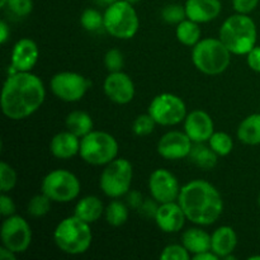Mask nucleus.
Wrapping results in <instances>:
<instances>
[{"label":"nucleus","instance_id":"nucleus-26","mask_svg":"<svg viewBox=\"0 0 260 260\" xmlns=\"http://www.w3.org/2000/svg\"><path fill=\"white\" fill-rule=\"evenodd\" d=\"M66 129L73 132L78 137L83 139L88 134L93 131L94 122L89 113L84 111H73L68 114L65 121Z\"/></svg>","mask_w":260,"mask_h":260},{"label":"nucleus","instance_id":"nucleus-23","mask_svg":"<svg viewBox=\"0 0 260 260\" xmlns=\"http://www.w3.org/2000/svg\"><path fill=\"white\" fill-rule=\"evenodd\" d=\"M182 244L193 256L211 250V235L201 228H190L183 233Z\"/></svg>","mask_w":260,"mask_h":260},{"label":"nucleus","instance_id":"nucleus-40","mask_svg":"<svg viewBox=\"0 0 260 260\" xmlns=\"http://www.w3.org/2000/svg\"><path fill=\"white\" fill-rule=\"evenodd\" d=\"M246 63L251 70L260 74V46H255L246 55Z\"/></svg>","mask_w":260,"mask_h":260},{"label":"nucleus","instance_id":"nucleus-46","mask_svg":"<svg viewBox=\"0 0 260 260\" xmlns=\"http://www.w3.org/2000/svg\"><path fill=\"white\" fill-rule=\"evenodd\" d=\"M98 3H101V4H104V5H109V4H113V3L118 2V0H96Z\"/></svg>","mask_w":260,"mask_h":260},{"label":"nucleus","instance_id":"nucleus-27","mask_svg":"<svg viewBox=\"0 0 260 260\" xmlns=\"http://www.w3.org/2000/svg\"><path fill=\"white\" fill-rule=\"evenodd\" d=\"M175 36L182 45L187 46V47H194L202 40V29H201L200 23L193 22L187 18L179 24H177Z\"/></svg>","mask_w":260,"mask_h":260},{"label":"nucleus","instance_id":"nucleus-38","mask_svg":"<svg viewBox=\"0 0 260 260\" xmlns=\"http://www.w3.org/2000/svg\"><path fill=\"white\" fill-rule=\"evenodd\" d=\"M233 8L236 13L240 14H250L258 8L260 0H231Z\"/></svg>","mask_w":260,"mask_h":260},{"label":"nucleus","instance_id":"nucleus-9","mask_svg":"<svg viewBox=\"0 0 260 260\" xmlns=\"http://www.w3.org/2000/svg\"><path fill=\"white\" fill-rule=\"evenodd\" d=\"M81 183L74 173L66 169H55L45 175L41 183V192L52 202L69 203L79 197Z\"/></svg>","mask_w":260,"mask_h":260},{"label":"nucleus","instance_id":"nucleus-39","mask_svg":"<svg viewBox=\"0 0 260 260\" xmlns=\"http://www.w3.org/2000/svg\"><path fill=\"white\" fill-rule=\"evenodd\" d=\"M15 203L13 201V198L10 196H8V193H3L0 194V213H2L3 217H9V216L15 215Z\"/></svg>","mask_w":260,"mask_h":260},{"label":"nucleus","instance_id":"nucleus-24","mask_svg":"<svg viewBox=\"0 0 260 260\" xmlns=\"http://www.w3.org/2000/svg\"><path fill=\"white\" fill-rule=\"evenodd\" d=\"M236 136L243 144L249 146L260 145V113L249 114L240 122Z\"/></svg>","mask_w":260,"mask_h":260},{"label":"nucleus","instance_id":"nucleus-10","mask_svg":"<svg viewBox=\"0 0 260 260\" xmlns=\"http://www.w3.org/2000/svg\"><path fill=\"white\" fill-rule=\"evenodd\" d=\"M147 112L156 124L165 127L182 123L188 114L185 102L173 93H161L154 96Z\"/></svg>","mask_w":260,"mask_h":260},{"label":"nucleus","instance_id":"nucleus-33","mask_svg":"<svg viewBox=\"0 0 260 260\" xmlns=\"http://www.w3.org/2000/svg\"><path fill=\"white\" fill-rule=\"evenodd\" d=\"M17 180L18 177L14 168L7 161L0 162V190L3 193H9L17 185Z\"/></svg>","mask_w":260,"mask_h":260},{"label":"nucleus","instance_id":"nucleus-6","mask_svg":"<svg viewBox=\"0 0 260 260\" xmlns=\"http://www.w3.org/2000/svg\"><path fill=\"white\" fill-rule=\"evenodd\" d=\"M104 15V29L117 40H131L140 28V18L134 4L118 0L107 5Z\"/></svg>","mask_w":260,"mask_h":260},{"label":"nucleus","instance_id":"nucleus-49","mask_svg":"<svg viewBox=\"0 0 260 260\" xmlns=\"http://www.w3.org/2000/svg\"><path fill=\"white\" fill-rule=\"evenodd\" d=\"M126 2H128V3H131V4H136V3H139L140 0H126Z\"/></svg>","mask_w":260,"mask_h":260},{"label":"nucleus","instance_id":"nucleus-8","mask_svg":"<svg viewBox=\"0 0 260 260\" xmlns=\"http://www.w3.org/2000/svg\"><path fill=\"white\" fill-rule=\"evenodd\" d=\"M134 179V167L128 159L116 157L113 161L104 165L99 178V187L104 196L116 200L122 198L131 190Z\"/></svg>","mask_w":260,"mask_h":260},{"label":"nucleus","instance_id":"nucleus-12","mask_svg":"<svg viewBox=\"0 0 260 260\" xmlns=\"http://www.w3.org/2000/svg\"><path fill=\"white\" fill-rule=\"evenodd\" d=\"M2 245L14 251L23 254L28 250L32 243V229L27 220L18 215L4 217L0 229Z\"/></svg>","mask_w":260,"mask_h":260},{"label":"nucleus","instance_id":"nucleus-17","mask_svg":"<svg viewBox=\"0 0 260 260\" xmlns=\"http://www.w3.org/2000/svg\"><path fill=\"white\" fill-rule=\"evenodd\" d=\"M183 131L188 135L193 144L208 142L215 132V122L207 112L202 109H196L187 114L183 121Z\"/></svg>","mask_w":260,"mask_h":260},{"label":"nucleus","instance_id":"nucleus-15","mask_svg":"<svg viewBox=\"0 0 260 260\" xmlns=\"http://www.w3.org/2000/svg\"><path fill=\"white\" fill-rule=\"evenodd\" d=\"M103 90L109 101L119 106L131 103L136 93L134 80L123 70L109 73L103 83Z\"/></svg>","mask_w":260,"mask_h":260},{"label":"nucleus","instance_id":"nucleus-36","mask_svg":"<svg viewBox=\"0 0 260 260\" xmlns=\"http://www.w3.org/2000/svg\"><path fill=\"white\" fill-rule=\"evenodd\" d=\"M124 65L123 53L118 48H109L104 55V66L108 70V73H116L122 71Z\"/></svg>","mask_w":260,"mask_h":260},{"label":"nucleus","instance_id":"nucleus-28","mask_svg":"<svg viewBox=\"0 0 260 260\" xmlns=\"http://www.w3.org/2000/svg\"><path fill=\"white\" fill-rule=\"evenodd\" d=\"M128 205L119 201L118 198L109 202L106 207V211H104V217H106L107 223L109 226H113V228H119V226L124 225L128 220Z\"/></svg>","mask_w":260,"mask_h":260},{"label":"nucleus","instance_id":"nucleus-37","mask_svg":"<svg viewBox=\"0 0 260 260\" xmlns=\"http://www.w3.org/2000/svg\"><path fill=\"white\" fill-rule=\"evenodd\" d=\"M5 8L14 17L25 18L32 13L33 0H8Z\"/></svg>","mask_w":260,"mask_h":260},{"label":"nucleus","instance_id":"nucleus-47","mask_svg":"<svg viewBox=\"0 0 260 260\" xmlns=\"http://www.w3.org/2000/svg\"><path fill=\"white\" fill-rule=\"evenodd\" d=\"M7 2L8 0H0V8H3V9H4L5 5H7Z\"/></svg>","mask_w":260,"mask_h":260},{"label":"nucleus","instance_id":"nucleus-30","mask_svg":"<svg viewBox=\"0 0 260 260\" xmlns=\"http://www.w3.org/2000/svg\"><path fill=\"white\" fill-rule=\"evenodd\" d=\"M51 207H52V201L45 193L41 192L40 194H36L30 198L27 205V212L32 217L41 218L50 212Z\"/></svg>","mask_w":260,"mask_h":260},{"label":"nucleus","instance_id":"nucleus-18","mask_svg":"<svg viewBox=\"0 0 260 260\" xmlns=\"http://www.w3.org/2000/svg\"><path fill=\"white\" fill-rule=\"evenodd\" d=\"M154 220L162 233L175 234L183 230L187 216L178 201H174V202L159 203Z\"/></svg>","mask_w":260,"mask_h":260},{"label":"nucleus","instance_id":"nucleus-1","mask_svg":"<svg viewBox=\"0 0 260 260\" xmlns=\"http://www.w3.org/2000/svg\"><path fill=\"white\" fill-rule=\"evenodd\" d=\"M46 98L43 81L32 71H18L7 76L2 89L3 114L12 121H22L35 114Z\"/></svg>","mask_w":260,"mask_h":260},{"label":"nucleus","instance_id":"nucleus-4","mask_svg":"<svg viewBox=\"0 0 260 260\" xmlns=\"http://www.w3.org/2000/svg\"><path fill=\"white\" fill-rule=\"evenodd\" d=\"M53 241L57 249L68 255L86 253L93 243L90 223L80 220L75 215L63 218L53 230Z\"/></svg>","mask_w":260,"mask_h":260},{"label":"nucleus","instance_id":"nucleus-3","mask_svg":"<svg viewBox=\"0 0 260 260\" xmlns=\"http://www.w3.org/2000/svg\"><path fill=\"white\" fill-rule=\"evenodd\" d=\"M218 38L233 55L246 56L256 46L258 29L255 22L249 14L235 13L223 20Z\"/></svg>","mask_w":260,"mask_h":260},{"label":"nucleus","instance_id":"nucleus-25","mask_svg":"<svg viewBox=\"0 0 260 260\" xmlns=\"http://www.w3.org/2000/svg\"><path fill=\"white\" fill-rule=\"evenodd\" d=\"M218 155L210 147V145H206V142H198L193 144L190 154L188 159L202 170H211L217 165Z\"/></svg>","mask_w":260,"mask_h":260},{"label":"nucleus","instance_id":"nucleus-11","mask_svg":"<svg viewBox=\"0 0 260 260\" xmlns=\"http://www.w3.org/2000/svg\"><path fill=\"white\" fill-rule=\"evenodd\" d=\"M91 86V81L75 71H60L50 80L53 95L66 103L81 101Z\"/></svg>","mask_w":260,"mask_h":260},{"label":"nucleus","instance_id":"nucleus-14","mask_svg":"<svg viewBox=\"0 0 260 260\" xmlns=\"http://www.w3.org/2000/svg\"><path fill=\"white\" fill-rule=\"evenodd\" d=\"M192 147L193 141L184 131L173 129L160 137L156 150L162 159L177 161L189 156Z\"/></svg>","mask_w":260,"mask_h":260},{"label":"nucleus","instance_id":"nucleus-5","mask_svg":"<svg viewBox=\"0 0 260 260\" xmlns=\"http://www.w3.org/2000/svg\"><path fill=\"white\" fill-rule=\"evenodd\" d=\"M231 55L220 38H202L192 47V62L205 75H220L225 73L231 62Z\"/></svg>","mask_w":260,"mask_h":260},{"label":"nucleus","instance_id":"nucleus-22","mask_svg":"<svg viewBox=\"0 0 260 260\" xmlns=\"http://www.w3.org/2000/svg\"><path fill=\"white\" fill-rule=\"evenodd\" d=\"M104 211H106V207L101 198L96 196H85L80 198L75 205L74 215L91 225L104 215Z\"/></svg>","mask_w":260,"mask_h":260},{"label":"nucleus","instance_id":"nucleus-34","mask_svg":"<svg viewBox=\"0 0 260 260\" xmlns=\"http://www.w3.org/2000/svg\"><path fill=\"white\" fill-rule=\"evenodd\" d=\"M161 18L168 24H179L180 22L187 19L184 5L178 4V3L165 5L161 9Z\"/></svg>","mask_w":260,"mask_h":260},{"label":"nucleus","instance_id":"nucleus-50","mask_svg":"<svg viewBox=\"0 0 260 260\" xmlns=\"http://www.w3.org/2000/svg\"><path fill=\"white\" fill-rule=\"evenodd\" d=\"M258 205H259V208H260V193H259V197H258Z\"/></svg>","mask_w":260,"mask_h":260},{"label":"nucleus","instance_id":"nucleus-44","mask_svg":"<svg viewBox=\"0 0 260 260\" xmlns=\"http://www.w3.org/2000/svg\"><path fill=\"white\" fill-rule=\"evenodd\" d=\"M192 259L193 260H218L220 258H218L212 250H207V251H203V253L196 254V255L192 256Z\"/></svg>","mask_w":260,"mask_h":260},{"label":"nucleus","instance_id":"nucleus-43","mask_svg":"<svg viewBox=\"0 0 260 260\" xmlns=\"http://www.w3.org/2000/svg\"><path fill=\"white\" fill-rule=\"evenodd\" d=\"M10 38V27L5 20L0 22V43L5 45Z\"/></svg>","mask_w":260,"mask_h":260},{"label":"nucleus","instance_id":"nucleus-48","mask_svg":"<svg viewBox=\"0 0 260 260\" xmlns=\"http://www.w3.org/2000/svg\"><path fill=\"white\" fill-rule=\"evenodd\" d=\"M249 260H260V255H251L248 258Z\"/></svg>","mask_w":260,"mask_h":260},{"label":"nucleus","instance_id":"nucleus-13","mask_svg":"<svg viewBox=\"0 0 260 260\" xmlns=\"http://www.w3.org/2000/svg\"><path fill=\"white\" fill-rule=\"evenodd\" d=\"M149 192L157 203L178 201L180 193L179 180L167 169H156L150 174L147 182Z\"/></svg>","mask_w":260,"mask_h":260},{"label":"nucleus","instance_id":"nucleus-35","mask_svg":"<svg viewBox=\"0 0 260 260\" xmlns=\"http://www.w3.org/2000/svg\"><path fill=\"white\" fill-rule=\"evenodd\" d=\"M161 260H189L192 259L189 251L183 244H170L167 245L160 253Z\"/></svg>","mask_w":260,"mask_h":260},{"label":"nucleus","instance_id":"nucleus-42","mask_svg":"<svg viewBox=\"0 0 260 260\" xmlns=\"http://www.w3.org/2000/svg\"><path fill=\"white\" fill-rule=\"evenodd\" d=\"M144 198L142 194L139 190H129L126 194V203L128 205V207L135 208V210H139L141 207V205L144 203Z\"/></svg>","mask_w":260,"mask_h":260},{"label":"nucleus","instance_id":"nucleus-21","mask_svg":"<svg viewBox=\"0 0 260 260\" xmlns=\"http://www.w3.org/2000/svg\"><path fill=\"white\" fill-rule=\"evenodd\" d=\"M236 245L238 234L231 226H220L211 234V250L220 259H225L234 254Z\"/></svg>","mask_w":260,"mask_h":260},{"label":"nucleus","instance_id":"nucleus-31","mask_svg":"<svg viewBox=\"0 0 260 260\" xmlns=\"http://www.w3.org/2000/svg\"><path fill=\"white\" fill-rule=\"evenodd\" d=\"M80 24L88 32H98L104 28V15L94 8H86L80 15Z\"/></svg>","mask_w":260,"mask_h":260},{"label":"nucleus","instance_id":"nucleus-29","mask_svg":"<svg viewBox=\"0 0 260 260\" xmlns=\"http://www.w3.org/2000/svg\"><path fill=\"white\" fill-rule=\"evenodd\" d=\"M220 157L229 156L234 150V139L223 131H215L207 142Z\"/></svg>","mask_w":260,"mask_h":260},{"label":"nucleus","instance_id":"nucleus-7","mask_svg":"<svg viewBox=\"0 0 260 260\" xmlns=\"http://www.w3.org/2000/svg\"><path fill=\"white\" fill-rule=\"evenodd\" d=\"M119 145L113 135L106 131H93L80 141L79 156L86 164L104 167L118 157Z\"/></svg>","mask_w":260,"mask_h":260},{"label":"nucleus","instance_id":"nucleus-16","mask_svg":"<svg viewBox=\"0 0 260 260\" xmlns=\"http://www.w3.org/2000/svg\"><path fill=\"white\" fill-rule=\"evenodd\" d=\"M40 58V48L30 38H20L13 46L8 75L18 71H32Z\"/></svg>","mask_w":260,"mask_h":260},{"label":"nucleus","instance_id":"nucleus-32","mask_svg":"<svg viewBox=\"0 0 260 260\" xmlns=\"http://www.w3.org/2000/svg\"><path fill=\"white\" fill-rule=\"evenodd\" d=\"M155 126H156V122L154 121V118L147 112V113L139 114L134 119V122H132V132L139 137L149 136L154 132Z\"/></svg>","mask_w":260,"mask_h":260},{"label":"nucleus","instance_id":"nucleus-2","mask_svg":"<svg viewBox=\"0 0 260 260\" xmlns=\"http://www.w3.org/2000/svg\"><path fill=\"white\" fill-rule=\"evenodd\" d=\"M178 203L187 220L197 226H211L223 212V200L220 190L203 179H194L180 188Z\"/></svg>","mask_w":260,"mask_h":260},{"label":"nucleus","instance_id":"nucleus-20","mask_svg":"<svg viewBox=\"0 0 260 260\" xmlns=\"http://www.w3.org/2000/svg\"><path fill=\"white\" fill-rule=\"evenodd\" d=\"M81 139L70 131H62L56 134L51 139L50 152L52 156L60 160H69L79 155Z\"/></svg>","mask_w":260,"mask_h":260},{"label":"nucleus","instance_id":"nucleus-41","mask_svg":"<svg viewBox=\"0 0 260 260\" xmlns=\"http://www.w3.org/2000/svg\"><path fill=\"white\" fill-rule=\"evenodd\" d=\"M157 207H159V203H157L156 201L151 197V198H147V200H145L144 203H142L141 207H140L139 210L141 211V213L145 216V217L154 218L155 215H156Z\"/></svg>","mask_w":260,"mask_h":260},{"label":"nucleus","instance_id":"nucleus-45","mask_svg":"<svg viewBox=\"0 0 260 260\" xmlns=\"http://www.w3.org/2000/svg\"><path fill=\"white\" fill-rule=\"evenodd\" d=\"M17 255L18 254L9 250V249L5 248V246L2 245V248H0V259L2 260H15L17 259Z\"/></svg>","mask_w":260,"mask_h":260},{"label":"nucleus","instance_id":"nucleus-19","mask_svg":"<svg viewBox=\"0 0 260 260\" xmlns=\"http://www.w3.org/2000/svg\"><path fill=\"white\" fill-rule=\"evenodd\" d=\"M184 8L188 19L205 24L215 20L221 14L222 4L220 0H187Z\"/></svg>","mask_w":260,"mask_h":260}]
</instances>
